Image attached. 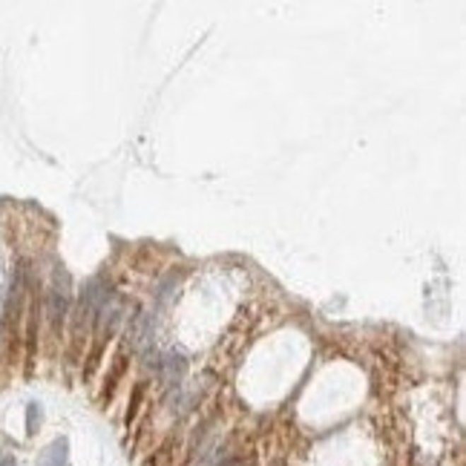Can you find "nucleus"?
<instances>
[{
	"label": "nucleus",
	"instance_id": "nucleus-1",
	"mask_svg": "<svg viewBox=\"0 0 466 466\" xmlns=\"http://www.w3.org/2000/svg\"><path fill=\"white\" fill-rule=\"evenodd\" d=\"M107 300H110L107 285L104 282H90L87 291H83V296H81V320H87V322L95 320Z\"/></svg>",
	"mask_w": 466,
	"mask_h": 466
},
{
	"label": "nucleus",
	"instance_id": "nucleus-2",
	"mask_svg": "<svg viewBox=\"0 0 466 466\" xmlns=\"http://www.w3.org/2000/svg\"><path fill=\"white\" fill-rule=\"evenodd\" d=\"M185 371H187V360L182 357V354H164L161 360H158V377L164 380V383H179V380L185 377Z\"/></svg>",
	"mask_w": 466,
	"mask_h": 466
},
{
	"label": "nucleus",
	"instance_id": "nucleus-3",
	"mask_svg": "<svg viewBox=\"0 0 466 466\" xmlns=\"http://www.w3.org/2000/svg\"><path fill=\"white\" fill-rule=\"evenodd\" d=\"M66 455H69V441L58 438V441H52L44 452H40L37 466H66Z\"/></svg>",
	"mask_w": 466,
	"mask_h": 466
},
{
	"label": "nucleus",
	"instance_id": "nucleus-4",
	"mask_svg": "<svg viewBox=\"0 0 466 466\" xmlns=\"http://www.w3.org/2000/svg\"><path fill=\"white\" fill-rule=\"evenodd\" d=\"M66 303H69V291H66V288H52V291H49L47 314H49V320H52L55 325L64 320V314H66Z\"/></svg>",
	"mask_w": 466,
	"mask_h": 466
},
{
	"label": "nucleus",
	"instance_id": "nucleus-5",
	"mask_svg": "<svg viewBox=\"0 0 466 466\" xmlns=\"http://www.w3.org/2000/svg\"><path fill=\"white\" fill-rule=\"evenodd\" d=\"M40 420H44V409H40L37 403H29V409H26V432H29V435L37 432Z\"/></svg>",
	"mask_w": 466,
	"mask_h": 466
},
{
	"label": "nucleus",
	"instance_id": "nucleus-6",
	"mask_svg": "<svg viewBox=\"0 0 466 466\" xmlns=\"http://www.w3.org/2000/svg\"><path fill=\"white\" fill-rule=\"evenodd\" d=\"M0 466H18L12 455H0Z\"/></svg>",
	"mask_w": 466,
	"mask_h": 466
},
{
	"label": "nucleus",
	"instance_id": "nucleus-7",
	"mask_svg": "<svg viewBox=\"0 0 466 466\" xmlns=\"http://www.w3.org/2000/svg\"><path fill=\"white\" fill-rule=\"evenodd\" d=\"M222 466H245V463H242V460H236V458H233V460H225V463H222Z\"/></svg>",
	"mask_w": 466,
	"mask_h": 466
}]
</instances>
